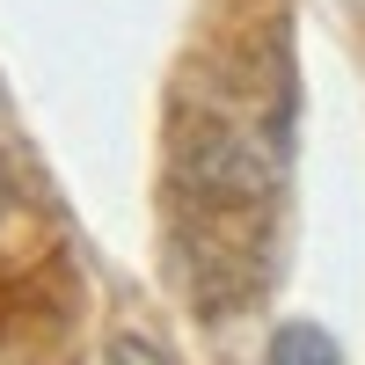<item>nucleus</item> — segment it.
I'll use <instances>...</instances> for the list:
<instances>
[{"mask_svg":"<svg viewBox=\"0 0 365 365\" xmlns=\"http://www.w3.org/2000/svg\"><path fill=\"white\" fill-rule=\"evenodd\" d=\"M270 175H278V139L256 110L227 96H205L175 117V241L190 270H227L234 256L256 249Z\"/></svg>","mask_w":365,"mask_h":365,"instance_id":"f257e3e1","label":"nucleus"},{"mask_svg":"<svg viewBox=\"0 0 365 365\" xmlns=\"http://www.w3.org/2000/svg\"><path fill=\"white\" fill-rule=\"evenodd\" d=\"M263 365H344V358H336V344H329L322 322H285V329H270Z\"/></svg>","mask_w":365,"mask_h":365,"instance_id":"f03ea898","label":"nucleus"},{"mask_svg":"<svg viewBox=\"0 0 365 365\" xmlns=\"http://www.w3.org/2000/svg\"><path fill=\"white\" fill-rule=\"evenodd\" d=\"M103 365H182V358H175V351H161L154 336H132V329H117L110 351H103Z\"/></svg>","mask_w":365,"mask_h":365,"instance_id":"7ed1b4c3","label":"nucleus"},{"mask_svg":"<svg viewBox=\"0 0 365 365\" xmlns=\"http://www.w3.org/2000/svg\"><path fill=\"white\" fill-rule=\"evenodd\" d=\"M0 212H8V161H0Z\"/></svg>","mask_w":365,"mask_h":365,"instance_id":"20e7f679","label":"nucleus"}]
</instances>
